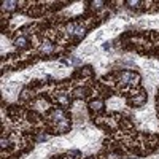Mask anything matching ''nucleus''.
Returning a JSON list of instances; mask_svg holds the SVG:
<instances>
[{"mask_svg":"<svg viewBox=\"0 0 159 159\" xmlns=\"http://www.w3.org/2000/svg\"><path fill=\"white\" fill-rule=\"evenodd\" d=\"M72 95L76 97V99H86L88 97V89L83 88V86H78V88H75L72 91Z\"/></svg>","mask_w":159,"mask_h":159,"instance_id":"obj_3","label":"nucleus"},{"mask_svg":"<svg viewBox=\"0 0 159 159\" xmlns=\"http://www.w3.org/2000/svg\"><path fill=\"white\" fill-rule=\"evenodd\" d=\"M56 100H58L61 105H65V107H69V105L72 104L70 97H69V95H67V94H64V92H59V94H56Z\"/></svg>","mask_w":159,"mask_h":159,"instance_id":"obj_5","label":"nucleus"},{"mask_svg":"<svg viewBox=\"0 0 159 159\" xmlns=\"http://www.w3.org/2000/svg\"><path fill=\"white\" fill-rule=\"evenodd\" d=\"M16 2H3V10H7V11H14L16 10Z\"/></svg>","mask_w":159,"mask_h":159,"instance_id":"obj_8","label":"nucleus"},{"mask_svg":"<svg viewBox=\"0 0 159 159\" xmlns=\"http://www.w3.org/2000/svg\"><path fill=\"white\" fill-rule=\"evenodd\" d=\"M140 81V75L135 72H121V75H119V83L123 84V86H137Z\"/></svg>","mask_w":159,"mask_h":159,"instance_id":"obj_1","label":"nucleus"},{"mask_svg":"<svg viewBox=\"0 0 159 159\" xmlns=\"http://www.w3.org/2000/svg\"><path fill=\"white\" fill-rule=\"evenodd\" d=\"M88 159H95V157H88Z\"/></svg>","mask_w":159,"mask_h":159,"instance_id":"obj_13","label":"nucleus"},{"mask_svg":"<svg viewBox=\"0 0 159 159\" xmlns=\"http://www.w3.org/2000/svg\"><path fill=\"white\" fill-rule=\"evenodd\" d=\"M89 108L94 110V111H102V110L105 108V104H104V100L95 99V100H92V102L89 104Z\"/></svg>","mask_w":159,"mask_h":159,"instance_id":"obj_4","label":"nucleus"},{"mask_svg":"<svg viewBox=\"0 0 159 159\" xmlns=\"http://www.w3.org/2000/svg\"><path fill=\"white\" fill-rule=\"evenodd\" d=\"M14 45L18 48H27V46H29V38L21 35V37H18V38L14 40Z\"/></svg>","mask_w":159,"mask_h":159,"instance_id":"obj_7","label":"nucleus"},{"mask_svg":"<svg viewBox=\"0 0 159 159\" xmlns=\"http://www.w3.org/2000/svg\"><path fill=\"white\" fill-rule=\"evenodd\" d=\"M126 5H129L130 8H139V5H142V2H137V0H135V2H126Z\"/></svg>","mask_w":159,"mask_h":159,"instance_id":"obj_10","label":"nucleus"},{"mask_svg":"<svg viewBox=\"0 0 159 159\" xmlns=\"http://www.w3.org/2000/svg\"><path fill=\"white\" fill-rule=\"evenodd\" d=\"M8 145H10V142L8 140H5V137L2 139V148L5 150V148H8Z\"/></svg>","mask_w":159,"mask_h":159,"instance_id":"obj_12","label":"nucleus"},{"mask_svg":"<svg viewBox=\"0 0 159 159\" xmlns=\"http://www.w3.org/2000/svg\"><path fill=\"white\" fill-rule=\"evenodd\" d=\"M42 51H43L45 54L53 53V51H54V45H53V42H49V40H45V42L42 43Z\"/></svg>","mask_w":159,"mask_h":159,"instance_id":"obj_6","label":"nucleus"},{"mask_svg":"<svg viewBox=\"0 0 159 159\" xmlns=\"http://www.w3.org/2000/svg\"><path fill=\"white\" fill-rule=\"evenodd\" d=\"M21 99H22V100H27V99H30V91H29V89H24V91H22V94H21Z\"/></svg>","mask_w":159,"mask_h":159,"instance_id":"obj_9","label":"nucleus"},{"mask_svg":"<svg viewBox=\"0 0 159 159\" xmlns=\"http://www.w3.org/2000/svg\"><path fill=\"white\" fill-rule=\"evenodd\" d=\"M92 5H94V8H97V10H100V8H102V5H105V2H94Z\"/></svg>","mask_w":159,"mask_h":159,"instance_id":"obj_11","label":"nucleus"},{"mask_svg":"<svg viewBox=\"0 0 159 159\" xmlns=\"http://www.w3.org/2000/svg\"><path fill=\"white\" fill-rule=\"evenodd\" d=\"M145 102H146V94L145 92H140L137 95H134V97L129 100V104L130 105H135V107H140V105H143Z\"/></svg>","mask_w":159,"mask_h":159,"instance_id":"obj_2","label":"nucleus"}]
</instances>
